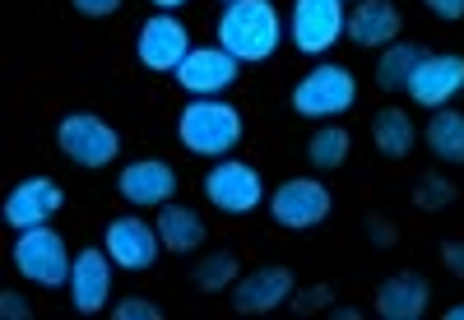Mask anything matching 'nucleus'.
Wrapping results in <instances>:
<instances>
[{
    "label": "nucleus",
    "mask_w": 464,
    "mask_h": 320,
    "mask_svg": "<svg viewBox=\"0 0 464 320\" xmlns=\"http://www.w3.org/2000/svg\"><path fill=\"white\" fill-rule=\"evenodd\" d=\"M446 320H464V306H450V311H446Z\"/></svg>",
    "instance_id": "nucleus-34"
},
{
    "label": "nucleus",
    "mask_w": 464,
    "mask_h": 320,
    "mask_svg": "<svg viewBox=\"0 0 464 320\" xmlns=\"http://www.w3.org/2000/svg\"><path fill=\"white\" fill-rule=\"evenodd\" d=\"M367 232H372V242H376V247H395V242H400V232L385 223V218H376V214L367 218Z\"/></svg>",
    "instance_id": "nucleus-31"
},
{
    "label": "nucleus",
    "mask_w": 464,
    "mask_h": 320,
    "mask_svg": "<svg viewBox=\"0 0 464 320\" xmlns=\"http://www.w3.org/2000/svg\"><path fill=\"white\" fill-rule=\"evenodd\" d=\"M418 107H450L459 93H464V56L459 52H422L413 79H409V89H404Z\"/></svg>",
    "instance_id": "nucleus-13"
},
{
    "label": "nucleus",
    "mask_w": 464,
    "mask_h": 320,
    "mask_svg": "<svg viewBox=\"0 0 464 320\" xmlns=\"http://www.w3.org/2000/svg\"><path fill=\"white\" fill-rule=\"evenodd\" d=\"M269 218H275L284 232H312L330 218L334 195L321 177H288L279 190H269Z\"/></svg>",
    "instance_id": "nucleus-8"
},
{
    "label": "nucleus",
    "mask_w": 464,
    "mask_h": 320,
    "mask_svg": "<svg viewBox=\"0 0 464 320\" xmlns=\"http://www.w3.org/2000/svg\"><path fill=\"white\" fill-rule=\"evenodd\" d=\"M348 5H358V0H348Z\"/></svg>",
    "instance_id": "nucleus-35"
},
{
    "label": "nucleus",
    "mask_w": 464,
    "mask_h": 320,
    "mask_svg": "<svg viewBox=\"0 0 464 320\" xmlns=\"http://www.w3.org/2000/svg\"><path fill=\"white\" fill-rule=\"evenodd\" d=\"M293 112L302 121H334V116L358 107V79L339 61H316L297 84H293Z\"/></svg>",
    "instance_id": "nucleus-3"
},
{
    "label": "nucleus",
    "mask_w": 464,
    "mask_h": 320,
    "mask_svg": "<svg viewBox=\"0 0 464 320\" xmlns=\"http://www.w3.org/2000/svg\"><path fill=\"white\" fill-rule=\"evenodd\" d=\"M237 274H242V260L227 247H218V251H205L200 265H190V284H196L200 293H227L232 284H237Z\"/></svg>",
    "instance_id": "nucleus-24"
},
{
    "label": "nucleus",
    "mask_w": 464,
    "mask_h": 320,
    "mask_svg": "<svg viewBox=\"0 0 464 320\" xmlns=\"http://www.w3.org/2000/svg\"><path fill=\"white\" fill-rule=\"evenodd\" d=\"M418 61H422V47L418 43H391V47H381V56H376V89L404 93L413 70H418Z\"/></svg>",
    "instance_id": "nucleus-22"
},
{
    "label": "nucleus",
    "mask_w": 464,
    "mask_h": 320,
    "mask_svg": "<svg viewBox=\"0 0 464 320\" xmlns=\"http://www.w3.org/2000/svg\"><path fill=\"white\" fill-rule=\"evenodd\" d=\"M428 302H432V284L413 269L391 274L376 288V315L381 320H418V315H428Z\"/></svg>",
    "instance_id": "nucleus-18"
},
{
    "label": "nucleus",
    "mask_w": 464,
    "mask_h": 320,
    "mask_svg": "<svg viewBox=\"0 0 464 320\" xmlns=\"http://www.w3.org/2000/svg\"><path fill=\"white\" fill-rule=\"evenodd\" d=\"M246 140V116L237 102L227 98H190L177 116V144L190 153V158H218L237 153Z\"/></svg>",
    "instance_id": "nucleus-2"
},
{
    "label": "nucleus",
    "mask_w": 464,
    "mask_h": 320,
    "mask_svg": "<svg viewBox=\"0 0 464 320\" xmlns=\"http://www.w3.org/2000/svg\"><path fill=\"white\" fill-rule=\"evenodd\" d=\"M177 186H181V177L168 158H135V163L116 172V195L130 209H163L168 199H177Z\"/></svg>",
    "instance_id": "nucleus-11"
},
{
    "label": "nucleus",
    "mask_w": 464,
    "mask_h": 320,
    "mask_svg": "<svg viewBox=\"0 0 464 320\" xmlns=\"http://www.w3.org/2000/svg\"><path fill=\"white\" fill-rule=\"evenodd\" d=\"M159 237H163V251L168 256H196L200 247H205V218L196 214V209H186V205H177V199H168V205L159 209Z\"/></svg>",
    "instance_id": "nucleus-19"
},
{
    "label": "nucleus",
    "mask_w": 464,
    "mask_h": 320,
    "mask_svg": "<svg viewBox=\"0 0 464 320\" xmlns=\"http://www.w3.org/2000/svg\"><path fill=\"white\" fill-rule=\"evenodd\" d=\"M205 199L218 209V214H232V218H242V214H256L269 190H265V177L256 163H246V158H218V163L205 172Z\"/></svg>",
    "instance_id": "nucleus-7"
},
{
    "label": "nucleus",
    "mask_w": 464,
    "mask_h": 320,
    "mask_svg": "<svg viewBox=\"0 0 464 320\" xmlns=\"http://www.w3.org/2000/svg\"><path fill=\"white\" fill-rule=\"evenodd\" d=\"M428 153L446 168H464V112L437 107L428 116Z\"/></svg>",
    "instance_id": "nucleus-21"
},
{
    "label": "nucleus",
    "mask_w": 464,
    "mask_h": 320,
    "mask_svg": "<svg viewBox=\"0 0 464 320\" xmlns=\"http://www.w3.org/2000/svg\"><path fill=\"white\" fill-rule=\"evenodd\" d=\"M102 247L111 256L116 269H126V274H144L159 265L163 256V237H159V223H149L140 214H121V218H111L107 232H102Z\"/></svg>",
    "instance_id": "nucleus-10"
},
{
    "label": "nucleus",
    "mask_w": 464,
    "mask_h": 320,
    "mask_svg": "<svg viewBox=\"0 0 464 320\" xmlns=\"http://www.w3.org/2000/svg\"><path fill=\"white\" fill-rule=\"evenodd\" d=\"M237 70H242V61L227 56L223 47H196L172 79H177V89L186 98H223L232 84H237Z\"/></svg>",
    "instance_id": "nucleus-14"
},
{
    "label": "nucleus",
    "mask_w": 464,
    "mask_h": 320,
    "mask_svg": "<svg viewBox=\"0 0 464 320\" xmlns=\"http://www.w3.org/2000/svg\"><path fill=\"white\" fill-rule=\"evenodd\" d=\"M400 33H404V15L395 0H358L353 15H348V43L353 47H367V52H381V47H391L400 43Z\"/></svg>",
    "instance_id": "nucleus-17"
},
{
    "label": "nucleus",
    "mask_w": 464,
    "mask_h": 320,
    "mask_svg": "<svg viewBox=\"0 0 464 320\" xmlns=\"http://www.w3.org/2000/svg\"><path fill=\"white\" fill-rule=\"evenodd\" d=\"M372 144L381 158H391V163H404L418 144V131H413V116L404 107H381L372 116Z\"/></svg>",
    "instance_id": "nucleus-20"
},
{
    "label": "nucleus",
    "mask_w": 464,
    "mask_h": 320,
    "mask_svg": "<svg viewBox=\"0 0 464 320\" xmlns=\"http://www.w3.org/2000/svg\"><path fill=\"white\" fill-rule=\"evenodd\" d=\"M330 302H334V288L330 284H316V288H293V302L288 306L306 315V311H325Z\"/></svg>",
    "instance_id": "nucleus-27"
},
{
    "label": "nucleus",
    "mask_w": 464,
    "mask_h": 320,
    "mask_svg": "<svg viewBox=\"0 0 464 320\" xmlns=\"http://www.w3.org/2000/svg\"><path fill=\"white\" fill-rule=\"evenodd\" d=\"M428 15H437L441 24H459L464 19V0H422Z\"/></svg>",
    "instance_id": "nucleus-30"
},
{
    "label": "nucleus",
    "mask_w": 464,
    "mask_h": 320,
    "mask_svg": "<svg viewBox=\"0 0 464 320\" xmlns=\"http://www.w3.org/2000/svg\"><path fill=\"white\" fill-rule=\"evenodd\" d=\"M348 149H353V140H348V131L339 121H325L312 140H306V163H312L316 172H334L348 163Z\"/></svg>",
    "instance_id": "nucleus-23"
},
{
    "label": "nucleus",
    "mask_w": 464,
    "mask_h": 320,
    "mask_svg": "<svg viewBox=\"0 0 464 320\" xmlns=\"http://www.w3.org/2000/svg\"><path fill=\"white\" fill-rule=\"evenodd\" d=\"M116 320H163V306L159 302H149V297H121L111 306Z\"/></svg>",
    "instance_id": "nucleus-26"
},
{
    "label": "nucleus",
    "mask_w": 464,
    "mask_h": 320,
    "mask_svg": "<svg viewBox=\"0 0 464 320\" xmlns=\"http://www.w3.org/2000/svg\"><path fill=\"white\" fill-rule=\"evenodd\" d=\"M56 149L70 158L74 168L98 172V168L116 163V153H121V135H116L93 112H65L56 121Z\"/></svg>",
    "instance_id": "nucleus-5"
},
{
    "label": "nucleus",
    "mask_w": 464,
    "mask_h": 320,
    "mask_svg": "<svg viewBox=\"0 0 464 320\" xmlns=\"http://www.w3.org/2000/svg\"><path fill=\"white\" fill-rule=\"evenodd\" d=\"M10 265L28 278L33 288H65L70 284V247L56 228H24L14 232V247H10Z\"/></svg>",
    "instance_id": "nucleus-4"
},
{
    "label": "nucleus",
    "mask_w": 464,
    "mask_h": 320,
    "mask_svg": "<svg viewBox=\"0 0 464 320\" xmlns=\"http://www.w3.org/2000/svg\"><path fill=\"white\" fill-rule=\"evenodd\" d=\"M441 265H446L455 278H464V242H446V247H441Z\"/></svg>",
    "instance_id": "nucleus-32"
},
{
    "label": "nucleus",
    "mask_w": 464,
    "mask_h": 320,
    "mask_svg": "<svg viewBox=\"0 0 464 320\" xmlns=\"http://www.w3.org/2000/svg\"><path fill=\"white\" fill-rule=\"evenodd\" d=\"M284 37H288V24L279 19L275 0H227L218 24H214V43L227 56H237L242 65L275 61Z\"/></svg>",
    "instance_id": "nucleus-1"
},
{
    "label": "nucleus",
    "mask_w": 464,
    "mask_h": 320,
    "mask_svg": "<svg viewBox=\"0 0 464 320\" xmlns=\"http://www.w3.org/2000/svg\"><path fill=\"white\" fill-rule=\"evenodd\" d=\"M223 5H227V0H223Z\"/></svg>",
    "instance_id": "nucleus-36"
},
{
    "label": "nucleus",
    "mask_w": 464,
    "mask_h": 320,
    "mask_svg": "<svg viewBox=\"0 0 464 320\" xmlns=\"http://www.w3.org/2000/svg\"><path fill=\"white\" fill-rule=\"evenodd\" d=\"M196 52L190 47V28L168 15V10H153L144 24H140V37H135V61L149 70V74H177L181 61Z\"/></svg>",
    "instance_id": "nucleus-9"
},
{
    "label": "nucleus",
    "mask_w": 464,
    "mask_h": 320,
    "mask_svg": "<svg viewBox=\"0 0 464 320\" xmlns=\"http://www.w3.org/2000/svg\"><path fill=\"white\" fill-rule=\"evenodd\" d=\"M74 15L80 19H111L116 10H121V0H70Z\"/></svg>",
    "instance_id": "nucleus-28"
},
{
    "label": "nucleus",
    "mask_w": 464,
    "mask_h": 320,
    "mask_svg": "<svg viewBox=\"0 0 464 320\" xmlns=\"http://www.w3.org/2000/svg\"><path fill=\"white\" fill-rule=\"evenodd\" d=\"M293 288L297 278L288 265H260L251 274H242L232 284V311L237 315H265V311H279L293 302Z\"/></svg>",
    "instance_id": "nucleus-15"
},
{
    "label": "nucleus",
    "mask_w": 464,
    "mask_h": 320,
    "mask_svg": "<svg viewBox=\"0 0 464 320\" xmlns=\"http://www.w3.org/2000/svg\"><path fill=\"white\" fill-rule=\"evenodd\" d=\"M0 315H5V320H28V315H33V306H28V297H24V293L5 288V293H0Z\"/></svg>",
    "instance_id": "nucleus-29"
},
{
    "label": "nucleus",
    "mask_w": 464,
    "mask_h": 320,
    "mask_svg": "<svg viewBox=\"0 0 464 320\" xmlns=\"http://www.w3.org/2000/svg\"><path fill=\"white\" fill-rule=\"evenodd\" d=\"M348 0H293L288 10V43L302 56H330L339 47V37L348 33Z\"/></svg>",
    "instance_id": "nucleus-6"
},
{
    "label": "nucleus",
    "mask_w": 464,
    "mask_h": 320,
    "mask_svg": "<svg viewBox=\"0 0 464 320\" xmlns=\"http://www.w3.org/2000/svg\"><path fill=\"white\" fill-rule=\"evenodd\" d=\"M149 5H153V10H168V15H177V10L186 5V0H149Z\"/></svg>",
    "instance_id": "nucleus-33"
},
{
    "label": "nucleus",
    "mask_w": 464,
    "mask_h": 320,
    "mask_svg": "<svg viewBox=\"0 0 464 320\" xmlns=\"http://www.w3.org/2000/svg\"><path fill=\"white\" fill-rule=\"evenodd\" d=\"M61 209H65V186L61 181H52V177H24V181L10 186L5 205H0V218H5V228L24 232V228L52 223Z\"/></svg>",
    "instance_id": "nucleus-12"
},
{
    "label": "nucleus",
    "mask_w": 464,
    "mask_h": 320,
    "mask_svg": "<svg viewBox=\"0 0 464 320\" xmlns=\"http://www.w3.org/2000/svg\"><path fill=\"white\" fill-rule=\"evenodd\" d=\"M111 256L107 247H84V251H74V265H70V306L80 311V315H98L107 311L111 302Z\"/></svg>",
    "instance_id": "nucleus-16"
},
{
    "label": "nucleus",
    "mask_w": 464,
    "mask_h": 320,
    "mask_svg": "<svg viewBox=\"0 0 464 320\" xmlns=\"http://www.w3.org/2000/svg\"><path fill=\"white\" fill-rule=\"evenodd\" d=\"M413 205L418 209H446V205H455V186L446 181V177H437V172H428V177H418V186H413Z\"/></svg>",
    "instance_id": "nucleus-25"
}]
</instances>
